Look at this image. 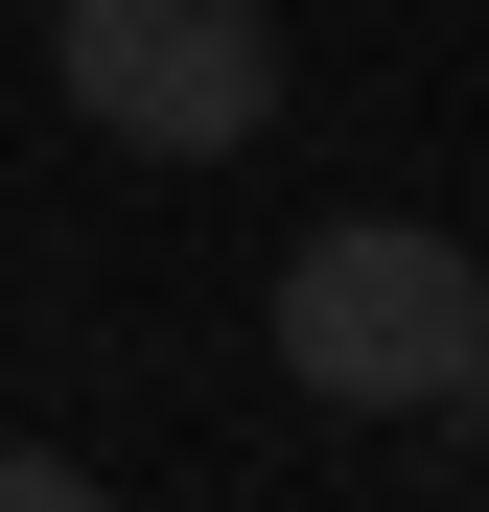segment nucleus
Listing matches in <instances>:
<instances>
[{"instance_id":"obj_1","label":"nucleus","mask_w":489,"mask_h":512,"mask_svg":"<svg viewBox=\"0 0 489 512\" xmlns=\"http://www.w3.org/2000/svg\"><path fill=\"white\" fill-rule=\"evenodd\" d=\"M257 326H280V373H303L326 419H443V396L489 373V256L420 233V210H326Z\"/></svg>"},{"instance_id":"obj_4","label":"nucleus","mask_w":489,"mask_h":512,"mask_svg":"<svg viewBox=\"0 0 489 512\" xmlns=\"http://www.w3.org/2000/svg\"><path fill=\"white\" fill-rule=\"evenodd\" d=\"M443 443H489V373H466V396H443Z\"/></svg>"},{"instance_id":"obj_3","label":"nucleus","mask_w":489,"mask_h":512,"mask_svg":"<svg viewBox=\"0 0 489 512\" xmlns=\"http://www.w3.org/2000/svg\"><path fill=\"white\" fill-rule=\"evenodd\" d=\"M0 512H117V489L70 466V443H0Z\"/></svg>"},{"instance_id":"obj_2","label":"nucleus","mask_w":489,"mask_h":512,"mask_svg":"<svg viewBox=\"0 0 489 512\" xmlns=\"http://www.w3.org/2000/svg\"><path fill=\"white\" fill-rule=\"evenodd\" d=\"M47 70H70V117L140 140V163H233L280 117V24L257 0H47Z\"/></svg>"}]
</instances>
